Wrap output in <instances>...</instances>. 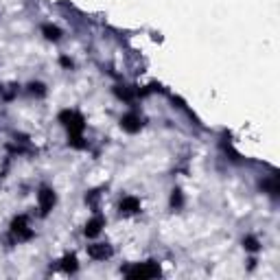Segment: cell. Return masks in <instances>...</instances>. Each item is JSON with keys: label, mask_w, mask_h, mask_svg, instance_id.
Wrapping results in <instances>:
<instances>
[{"label": "cell", "mask_w": 280, "mask_h": 280, "mask_svg": "<svg viewBox=\"0 0 280 280\" xmlns=\"http://www.w3.org/2000/svg\"><path fill=\"white\" fill-rule=\"evenodd\" d=\"M60 121L64 123V127L68 129L70 136H81V131H83V116L77 114V112H70V109H64L60 114Z\"/></svg>", "instance_id": "obj_1"}, {"label": "cell", "mask_w": 280, "mask_h": 280, "mask_svg": "<svg viewBox=\"0 0 280 280\" xmlns=\"http://www.w3.org/2000/svg\"><path fill=\"white\" fill-rule=\"evenodd\" d=\"M129 278H156L160 276V267L156 263H138L136 267H131L127 271Z\"/></svg>", "instance_id": "obj_2"}, {"label": "cell", "mask_w": 280, "mask_h": 280, "mask_svg": "<svg viewBox=\"0 0 280 280\" xmlns=\"http://www.w3.org/2000/svg\"><path fill=\"white\" fill-rule=\"evenodd\" d=\"M38 202H40V210H42V215H48V212L53 210L55 202H57L55 190H53V188H48V186H42V188H40V193H38Z\"/></svg>", "instance_id": "obj_3"}, {"label": "cell", "mask_w": 280, "mask_h": 280, "mask_svg": "<svg viewBox=\"0 0 280 280\" xmlns=\"http://www.w3.org/2000/svg\"><path fill=\"white\" fill-rule=\"evenodd\" d=\"M11 232L18 237V241H26V239L33 237V232L29 230V219L24 215H20L11 221Z\"/></svg>", "instance_id": "obj_4"}, {"label": "cell", "mask_w": 280, "mask_h": 280, "mask_svg": "<svg viewBox=\"0 0 280 280\" xmlns=\"http://www.w3.org/2000/svg\"><path fill=\"white\" fill-rule=\"evenodd\" d=\"M121 127L127 131V134H136V131H140V127H143V121H140V116L136 112H129L121 119Z\"/></svg>", "instance_id": "obj_5"}, {"label": "cell", "mask_w": 280, "mask_h": 280, "mask_svg": "<svg viewBox=\"0 0 280 280\" xmlns=\"http://www.w3.org/2000/svg\"><path fill=\"white\" fill-rule=\"evenodd\" d=\"M88 256L94 261H105L112 256V247H109L107 243H94V245L88 247Z\"/></svg>", "instance_id": "obj_6"}, {"label": "cell", "mask_w": 280, "mask_h": 280, "mask_svg": "<svg viewBox=\"0 0 280 280\" xmlns=\"http://www.w3.org/2000/svg\"><path fill=\"white\" fill-rule=\"evenodd\" d=\"M138 210H140V202L136 200V197H123V202H121L123 215H136Z\"/></svg>", "instance_id": "obj_7"}, {"label": "cell", "mask_w": 280, "mask_h": 280, "mask_svg": "<svg viewBox=\"0 0 280 280\" xmlns=\"http://www.w3.org/2000/svg\"><path fill=\"white\" fill-rule=\"evenodd\" d=\"M103 226H105V221L103 217H94L86 223V237H97V234L103 230Z\"/></svg>", "instance_id": "obj_8"}, {"label": "cell", "mask_w": 280, "mask_h": 280, "mask_svg": "<svg viewBox=\"0 0 280 280\" xmlns=\"http://www.w3.org/2000/svg\"><path fill=\"white\" fill-rule=\"evenodd\" d=\"M42 33H44V38L50 40V42H57V40L62 38V31L57 26H53V24H44L42 26Z\"/></svg>", "instance_id": "obj_9"}, {"label": "cell", "mask_w": 280, "mask_h": 280, "mask_svg": "<svg viewBox=\"0 0 280 280\" xmlns=\"http://www.w3.org/2000/svg\"><path fill=\"white\" fill-rule=\"evenodd\" d=\"M261 186L265 188V190H269L271 195H278V178L276 175H271L269 180H265V182H261Z\"/></svg>", "instance_id": "obj_10"}, {"label": "cell", "mask_w": 280, "mask_h": 280, "mask_svg": "<svg viewBox=\"0 0 280 280\" xmlns=\"http://www.w3.org/2000/svg\"><path fill=\"white\" fill-rule=\"evenodd\" d=\"M116 97L123 99V101H131V99H134V90L127 88V86H119V88H116Z\"/></svg>", "instance_id": "obj_11"}, {"label": "cell", "mask_w": 280, "mask_h": 280, "mask_svg": "<svg viewBox=\"0 0 280 280\" xmlns=\"http://www.w3.org/2000/svg\"><path fill=\"white\" fill-rule=\"evenodd\" d=\"M243 247L247 249V252H259V247H261V243L256 237H245L243 239Z\"/></svg>", "instance_id": "obj_12"}, {"label": "cell", "mask_w": 280, "mask_h": 280, "mask_svg": "<svg viewBox=\"0 0 280 280\" xmlns=\"http://www.w3.org/2000/svg\"><path fill=\"white\" fill-rule=\"evenodd\" d=\"M171 206L175 210H180L182 206H184V195H182V190L180 188H175L173 193H171Z\"/></svg>", "instance_id": "obj_13"}, {"label": "cell", "mask_w": 280, "mask_h": 280, "mask_svg": "<svg viewBox=\"0 0 280 280\" xmlns=\"http://www.w3.org/2000/svg\"><path fill=\"white\" fill-rule=\"evenodd\" d=\"M62 267L66 269V271H77V259L75 256H64V261H62Z\"/></svg>", "instance_id": "obj_14"}, {"label": "cell", "mask_w": 280, "mask_h": 280, "mask_svg": "<svg viewBox=\"0 0 280 280\" xmlns=\"http://www.w3.org/2000/svg\"><path fill=\"white\" fill-rule=\"evenodd\" d=\"M29 88H31V92H33V94H38V97H44V94H46V90H44V86H42V83H31Z\"/></svg>", "instance_id": "obj_15"}, {"label": "cell", "mask_w": 280, "mask_h": 280, "mask_svg": "<svg viewBox=\"0 0 280 280\" xmlns=\"http://www.w3.org/2000/svg\"><path fill=\"white\" fill-rule=\"evenodd\" d=\"M97 200H99V193H90V195L86 197V202L90 204V206H97Z\"/></svg>", "instance_id": "obj_16"}, {"label": "cell", "mask_w": 280, "mask_h": 280, "mask_svg": "<svg viewBox=\"0 0 280 280\" xmlns=\"http://www.w3.org/2000/svg\"><path fill=\"white\" fill-rule=\"evenodd\" d=\"M60 64L64 66V68H70V66H72V62L68 60V57H62V60H60Z\"/></svg>", "instance_id": "obj_17"}]
</instances>
